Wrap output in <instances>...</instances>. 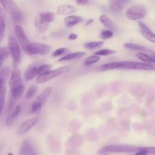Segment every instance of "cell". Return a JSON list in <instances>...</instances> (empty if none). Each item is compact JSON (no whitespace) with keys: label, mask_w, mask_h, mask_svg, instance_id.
<instances>
[{"label":"cell","mask_w":155,"mask_h":155,"mask_svg":"<svg viewBox=\"0 0 155 155\" xmlns=\"http://www.w3.org/2000/svg\"><path fill=\"white\" fill-rule=\"evenodd\" d=\"M4 9L10 16L12 19L15 22H19L22 19V12L18 4L12 0L1 1Z\"/></svg>","instance_id":"cell-2"},{"label":"cell","mask_w":155,"mask_h":155,"mask_svg":"<svg viewBox=\"0 0 155 155\" xmlns=\"http://www.w3.org/2000/svg\"><path fill=\"white\" fill-rule=\"evenodd\" d=\"M22 85V81L21 74V71L19 68H15L11 74L10 79L9 81V85L10 90Z\"/></svg>","instance_id":"cell-10"},{"label":"cell","mask_w":155,"mask_h":155,"mask_svg":"<svg viewBox=\"0 0 155 155\" xmlns=\"http://www.w3.org/2000/svg\"><path fill=\"white\" fill-rule=\"evenodd\" d=\"M42 106V104L36 99L31 104V112L35 113L36 111H38V110H39L41 108Z\"/></svg>","instance_id":"cell-34"},{"label":"cell","mask_w":155,"mask_h":155,"mask_svg":"<svg viewBox=\"0 0 155 155\" xmlns=\"http://www.w3.org/2000/svg\"><path fill=\"white\" fill-rule=\"evenodd\" d=\"M6 93V88L5 87L0 91V115L2 113V111L4 108V102H5V97Z\"/></svg>","instance_id":"cell-30"},{"label":"cell","mask_w":155,"mask_h":155,"mask_svg":"<svg viewBox=\"0 0 155 155\" xmlns=\"http://www.w3.org/2000/svg\"><path fill=\"white\" fill-rule=\"evenodd\" d=\"M4 81L2 79V78L0 77V91H1V90L4 87Z\"/></svg>","instance_id":"cell-38"},{"label":"cell","mask_w":155,"mask_h":155,"mask_svg":"<svg viewBox=\"0 0 155 155\" xmlns=\"http://www.w3.org/2000/svg\"><path fill=\"white\" fill-rule=\"evenodd\" d=\"M85 53L83 51H78V52H74V53H68L64 56L63 57L59 58L58 59L59 62H62V61H69V60H73V59H76L81 58L83 57Z\"/></svg>","instance_id":"cell-19"},{"label":"cell","mask_w":155,"mask_h":155,"mask_svg":"<svg viewBox=\"0 0 155 155\" xmlns=\"http://www.w3.org/2000/svg\"><path fill=\"white\" fill-rule=\"evenodd\" d=\"M124 46L126 48L131 49V50H146V48L142 45H138L134 43L131 42H127L125 43L124 44Z\"/></svg>","instance_id":"cell-28"},{"label":"cell","mask_w":155,"mask_h":155,"mask_svg":"<svg viewBox=\"0 0 155 155\" xmlns=\"http://www.w3.org/2000/svg\"><path fill=\"white\" fill-rule=\"evenodd\" d=\"M138 25L141 35L147 40L152 43H155V33H153L150 28L142 21H138Z\"/></svg>","instance_id":"cell-11"},{"label":"cell","mask_w":155,"mask_h":155,"mask_svg":"<svg viewBox=\"0 0 155 155\" xmlns=\"http://www.w3.org/2000/svg\"><path fill=\"white\" fill-rule=\"evenodd\" d=\"M8 50L13 59V66L15 68H17L21 62V53L18 41L13 35H11L8 37Z\"/></svg>","instance_id":"cell-3"},{"label":"cell","mask_w":155,"mask_h":155,"mask_svg":"<svg viewBox=\"0 0 155 155\" xmlns=\"http://www.w3.org/2000/svg\"><path fill=\"white\" fill-rule=\"evenodd\" d=\"M34 23L36 30L39 34H42L47 30L49 24L40 18L38 15L35 18Z\"/></svg>","instance_id":"cell-13"},{"label":"cell","mask_w":155,"mask_h":155,"mask_svg":"<svg viewBox=\"0 0 155 155\" xmlns=\"http://www.w3.org/2000/svg\"><path fill=\"white\" fill-rule=\"evenodd\" d=\"M104 42L101 41H94V42H88L85 44L84 47L87 48V49H90V50H93V49H95L96 48H99L101 47L102 44H103Z\"/></svg>","instance_id":"cell-27"},{"label":"cell","mask_w":155,"mask_h":155,"mask_svg":"<svg viewBox=\"0 0 155 155\" xmlns=\"http://www.w3.org/2000/svg\"><path fill=\"white\" fill-rule=\"evenodd\" d=\"M21 110V106L20 105H16L10 111V113L6 119V124L8 126H10L14 122L17 116L19 115Z\"/></svg>","instance_id":"cell-16"},{"label":"cell","mask_w":155,"mask_h":155,"mask_svg":"<svg viewBox=\"0 0 155 155\" xmlns=\"http://www.w3.org/2000/svg\"><path fill=\"white\" fill-rule=\"evenodd\" d=\"M38 16L47 22H53L54 20V14L50 12H41L38 14Z\"/></svg>","instance_id":"cell-23"},{"label":"cell","mask_w":155,"mask_h":155,"mask_svg":"<svg viewBox=\"0 0 155 155\" xmlns=\"http://www.w3.org/2000/svg\"><path fill=\"white\" fill-rule=\"evenodd\" d=\"M114 33L113 31L110 30H104L100 34V37L103 39H108L113 37Z\"/></svg>","instance_id":"cell-33"},{"label":"cell","mask_w":155,"mask_h":155,"mask_svg":"<svg viewBox=\"0 0 155 155\" xmlns=\"http://www.w3.org/2000/svg\"><path fill=\"white\" fill-rule=\"evenodd\" d=\"M67 51L66 48H64V47H61L59 48H58L56 50H55L53 53H52V56L53 57H58L61 55H62V54L65 53L66 51Z\"/></svg>","instance_id":"cell-35"},{"label":"cell","mask_w":155,"mask_h":155,"mask_svg":"<svg viewBox=\"0 0 155 155\" xmlns=\"http://www.w3.org/2000/svg\"><path fill=\"white\" fill-rule=\"evenodd\" d=\"M7 155H13V154H12V153H8L7 154Z\"/></svg>","instance_id":"cell-41"},{"label":"cell","mask_w":155,"mask_h":155,"mask_svg":"<svg viewBox=\"0 0 155 155\" xmlns=\"http://www.w3.org/2000/svg\"><path fill=\"white\" fill-rule=\"evenodd\" d=\"M117 51L116 50H110V49H101L99 50L94 53V55L96 56H108V55H111L114 54L116 53Z\"/></svg>","instance_id":"cell-29"},{"label":"cell","mask_w":155,"mask_h":155,"mask_svg":"<svg viewBox=\"0 0 155 155\" xmlns=\"http://www.w3.org/2000/svg\"><path fill=\"white\" fill-rule=\"evenodd\" d=\"M10 54L8 48L7 47H2L0 48V67L2 66L4 61L7 59Z\"/></svg>","instance_id":"cell-25"},{"label":"cell","mask_w":155,"mask_h":155,"mask_svg":"<svg viewBox=\"0 0 155 155\" xmlns=\"http://www.w3.org/2000/svg\"><path fill=\"white\" fill-rule=\"evenodd\" d=\"M51 65L48 64H42L38 67V76L51 70Z\"/></svg>","instance_id":"cell-31"},{"label":"cell","mask_w":155,"mask_h":155,"mask_svg":"<svg viewBox=\"0 0 155 155\" xmlns=\"http://www.w3.org/2000/svg\"><path fill=\"white\" fill-rule=\"evenodd\" d=\"M76 11L75 7L68 4L59 5L58 7L57 12L61 15H69L73 13Z\"/></svg>","instance_id":"cell-18"},{"label":"cell","mask_w":155,"mask_h":155,"mask_svg":"<svg viewBox=\"0 0 155 155\" xmlns=\"http://www.w3.org/2000/svg\"><path fill=\"white\" fill-rule=\"evenodd\" d=\"M24 90H25V87L22 84L19 87H17L13 90H11V95H10V102H9V105L8 107V110L9 112L11 111L15 107L16 104L23 94L24 92Z\"/></svg>","instance_id":"cell-7"},{"label":"cell","mask_w":155,"mask_h":155,"mask_svg":"<svg viewBox=\"0 0 155 155\" xmlns=\"http://www.w3.org/2000/svg\"><path fill=\"white\" fill-rule=\"evenodd\" d=\"M114 69H129L140 70H155V65L152 64L132 62L120 61L107 63L101 65L99 70L101 71H107Z\"/></svg>","instance_id":"cell-1"},{"label":"cell","mask_w":155,"mask_h":155,"mask_svg":"<svg viewBox=\"0 0 155 155\" xmlns=\"http://www.w3.org/2000/svg\"><path fill=\"white\" fill-rule=\"evenodd\" d=\"M100 22L108 30H114L116 29V27L113 21L105 15H101L99 18Z\"/></svg>","instance_id":"cell-20"},{"label":"cell","mask_w":155,"mask_h":155,"mask_svg":"<svg viewBox=\"0 0 155 155\" xmlns=\"http://www.w3.org/2000/svg\"><path fill=\"white\" fill-rule=\"evenodd\" d=\"M126 2L122 0H110L108 1V5L111 11L118 13L123 10Z\"/></svg>","instance_id":"cell-14"},{"label":"cell","mask_w":155,"mask_h":155,"mask_svg":"<svg viewBox=\"0 0 155 155\" xmlns=\"http://www.w3.org/2000/svg\"><path fill=\"white\" fill-rule=\"evenodd\" d=\"M5 28V18L3 10L0 7V37H2Z\"/></svg>","instance_id":"cell-24"},{"label":"cell","mask_w":155,"mask_h":155,"mask_svg":"<svg viewBox=\"0 0 155 155\" xmlns=\"http://www.w3.org/2000/svg\"><path fill=\"white\" fill-rule=\"evenodd\" d=\"M78 38V35L75 33H71L70 35H69L68 38L70 40H75L76 38Z\"/></svg>","instance_id":"cell-37"},{"label":"cell","mask_w":155,"mask_h":155,"mask_svg":"<svg viewBox=\"0 0 155 155\" xmlns=\"http://www.w3.org/2000/svg\"><path fill=\"white\" fill-rule=\"evenodd\" d=\"M93 22V19H92V18L88 19H87V21H86V25H90V24H92Z\"/></svg>","instance_id":"cell-39"},{"label":"cell","mask_w":155,"mask_h":155,"mask_svg":"<svg viewBox=\"0 0 155 155\" xmlns=\"http://www.w3.org/2000/svg\"><path fill=\"white\" fill-rule=\"evenodd\" d=\"M39 121L38 116L33 117L24 121L19 127L18 133L19 134H24L27 133L31 128H32Z\"/></svg>","instance_id":"cell-9"},{"label":"cell","mask_w":155,"mask_h":155,"mask_svg":"<svg viewBox=\"0 0 155 155\" xmlns=\"http://www.w3.org/2000/svg\"><path fill=\"white\" fill-rule=\"evenodd\" d=\"M69 70V67L67 66H64L59 68L48 71L46 73L41 74L38 76L36 78V82L39 84H42L45 82H47L59 75L67 72Z\"/></svg>","instance_id":"cell-5"},{"label":"cell","mask_w":155,"mask_h":155,"mask_svg":"<svg viewBox=\"0 0 155 155\" xmlns=\"http://www.w3.org/2000/svg\"><path fill=\"white\" fill-rule=\"evenodd\" d=\"M38 67L34 63L30 64L26 68L24 76L25 79L27 81H30L33 79L36 76L38 75Z\"/></svg>","instance_id":"cell-15"},{"label":"cell","mask_w":155,"mask_h":155,"mask_svg":"<svg viewBox=\"0 0 155 155\" xmlns=\"http://www.w3.org/2000/svg\"><path fill=\"white\" fill-rule=\"evenodd\" d=\"M15 32L16 37L18 39V41L19 42L21 47H22L24 50L25 51H26L27 47L30 42H29L27 36H26L25 32L24 31L22 28L21 27V26L20 25H19V24L15 25Z\"/></svg>","instance_id":"cell-8"},{"label":"cell","mask_w":155,"mask_h":155,"mask_svg":"<svg viewBox=\"0 0 155 155\" xmlns=\"http://www.w3.org/2000/svg\"><path fill=\"white\" fill-rule=\"evenodd\" d=\"M52 91V88L50 87H48L46 88L36 98V100L39 101L40 103H41L42 105L45 104V102L48 99L49 96L50 95Z\"/></svg>","instance_id":"cell-22"},{"label":"cell","mask_w":155,"mask_h":155,"mask_svg":"<svg viewBox=\"0 0 155 155\" xmlns=\"http://www.w3.org/2000/svg\"><path fill=\"white\" fill-rule=\"evenodd\" d=\"M135 155H147V153L145 151H139L135 154Z\"/></svg>","instance_id":"cell-40"},{"label":"cell","mask_w":155,"mask_h":155,"mask_svg":"<svg viewBox=\"0 0 155 155\" xmlns=\"http://www.w3.org/2000/svg\"><path fill=\"white\" fill-rule=\"evenodd\" d=\"M136 57L145 63H155V55L147 54L143 53H138L136 54Z\"/></svg>","instance_id":"cell-21"},{"label":"cell","mask_w":155,"mask_h":155,"mask_svg":"<svg viewBox=\"0 0 155 155\" xmlns=\"http://www.w3.org/2000/svg\"><path fill=\"white\" fill-rule=\"evenodd\" d=\"M2 37H0V42H1V38H2Z\"/></svg>","instance_id":"cell-42"},{"label":"cell","mask_w":155,"mask_h":155,"mask_svg":"<svg viewBox=\"0 0 155 155\" xmlns=\"http://www.w3.org/2000/svg\"><path fill=\"white\" fill-rule=\"evenodd\" d=\"M83 21L82 18L74 16V15H70L68 16L65 18L64 19V24L67 27H72Z\"/></svg>","instance_id":"cell-17"},{"label":"cell","mask_w":155,"mask_h":155,"mask_svg":"<svg viewBox=\"0 0 155 155\" xmlns=\"http://www.w3.org/2000/svg\"><path fill=\"white\" fill-rule=\"evenodd\" d=\"M147 13V8L139 5H135L128 8L125 13L126 17L131 21H137L145 17Z\"/></svg>","instance_id":"cell-4"},{"label":"cell","mask_w":155,"mask_h":155,"mask_svg":"<svg viewBox=\"0 0 155 155\" xmlns=\"http://www.w3.org/2000/svg\"><path fill=\"white\" fill-rule=\"evenodd\" d=\"M51 47L44 44L39 42H31L29 43L26 51L29 54H38L45 55L50 52Z\"/></svg>","instance_id":"cell-6"},{"label":"cell","mask_w":155,"mask_h":155,"mask_svg":"<svg viewBox=\"0 0 155 155\" xmlns=\"http://www.w3.org/2000/svg\"><path fill=\"white\" fill-rule=\"evenodd\" d=\"M38 90V87L36 85H31L28 88L27 90L26 94H25V97L27 99H30L36 93Z\"/></svg>","instance_id":"cell-32"},{"label":"cell","mask_w":155,"mask_h":155,"mask_svg":"<svg viewBox=\"0 0 155 155\" xmlns=\"http://www.w3.org/2000/svg\"><path fill=\"white\" fill-rule=\"evenodd\" d=\"M19 153V155H37L33 145L27 140L22 142Z\"/></svg>","instance_id":"cell-12"},{"label":"cell","mask_w":155,"mask_h":155,"mask_svg":"<svg viewBox=\"0 0 155 155\" xmlns=\"http://www.w3.org/2000/svg\"><path fill=\"white\" fill-rule=\"evenodd\" d=\"M100 60V57L96 55H92L87 57L84 61V65L88 66L91 64H93Z\"/></svg>","instance_id":"cell-26"},{"label":"cell","mask_w":155,"mask_h":155,"mask_svg":"<svg viewBox=\"0 0 155 155\" xmlns=\"http://www.w3.org/2000/svg\"><path fill=\"white\" fill-rule=\"evenodd\" d=\"M76 2L78 5H85L88 3V1H87V0H78V1H76Z\"/></svg>","instance_id":"cell-36"}]
</instances>
